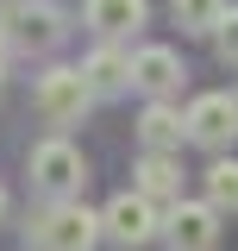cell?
<instances>
[{
	"mask_svg": "<svg viewBox=\"0 0 238 251\" xmlns=\"http://www.w3.org/2000/svg\"><path fill=\"white\" fill-rule=\"evenodd\" d=\"M31 239L44 251H94L100 239H107V220L88 214L82 201H50L44 214L31 220Z\"/></svg>",
	"mask_w": 238,
	"mask_h": 251,
	"instance_id": "obj_1",
	"label": "cell"
},
{
	"mask_svg": "<svg viewBox=\"0 0 238 251\" xmlns=\"http://www.w3.org/2000/svg\"><path fill=\"white\" fill-rule=\"evenodd\" d=\"M0 38L13 50H50L63 38V13L50 0H0Z\"/></svg>",
	"mask_w": 238,
	"mask_h": 251,
	"instance_id": "obj_2",
	"label": "cell"
},
{
	"mask_svg": "<svg viewBox=\"0 0 238 251\" xmlns=\"http://www.w3.org/2000/svg\"><path fill=\"white\" fill-rule=\"evenodd\" d=\"M82 176H88V163H82V151H75L69 138H44V145L31 151V182L44 188L50 201H75Z\"/></svg>",
	"mask_w": 238,
	"mask_h": 251,
	"instance_id": "obj_3",
	"label": "cell"
},
{
	"mask_svg": "<svg viewBox=\"0 0 238 251\" xmlns=\"http://www.w3.org/2000/svg\"><path fill=\"white\" fill-rule=\"evenodd\" d=\"M163 245L169 251H219V207L213 201H176L163 214Z\"/></svg>",
	"mask_w": 238,
	"mask_h": 251,
	"instance_id": "obj_4",
	"label": "cell"
},
{
	"mask_svg": "<svg viewBox=\"0 0 238 251\" xmlns=\"http://www.w3.org/2000/svg\"><path fill=\"white\" fill-rule=\"evenodd\" d=\"M88 100H94V88H88L82 69H50V75L38 82V113L50 126H75L88 113Z\"/></svg>",
	"mask_w": 238,
	"mask_h": 251,
	"instance_id": "obj_5",
	"label": "cell"
},
{
	"mask_svg": "<svg viewBox=\"0 0 238 251\" xmlns=\"http://www.w3.org/2000/svg\"><path fill=\"white\" fill-rule=\"evenodd\" d=\"M188 138L207 145V151L238 145V94H201V100H188Z\"/></svg>",
	"mask_w": 238,
	"mask_h": 251,
	"instance_id": "obj_6",
	"label": "cell"
},
{
	"mask_svg": "<svg viewBox=\"0 0 238 251\" xmlns=\"http://www.w3.org/2000/svg\"><path fill=\"white\" fill-rule=\"evenodd\" d=\"M100 220H107V239H113V245H150V239L163 232V220H157V201H150V195H113Z\"/></svg>",
	"mask_w": 238,
	"mask_h": 251,
	"instance_id": "obj_7",
	"label": "cell"
},
{
	"mask_svg": "<svg viewBox=\"0 0 238 251\" xmlns=\"http://www.w3.org/2000/svg\"><path fill=\"white\" fill-rule=\"evenodd\" d=\"M132 88H144L150 100H169L182 88V57L169 44H144V50H132Z\"/></svg>",
	"mask_w": 238,
	"mask_h": 251,
	"instance_id": "obj_8",
	"label": "cell"
},
{
	"mask_svg": "<svg viewBox=\"0 0 238 251\" xmlns=\"http://www.w3.org/2000/svg\"><path fill=\"white\" fill-rule=\"evenodd\" d=\"M144 0H82V19H88V31H100L107 44L113 38H125V31H138L144 25Z\"/></svg>",
	"mask_w": 238,
	"mask_h": 251,
	"instance_id": "obj_9",
	"label": "cell"
},
{
	"mask_svg": "<svg viewBox=\"0 0 238 251\" xmlns=\"http://www.w3.org/2000/svg\"><path fill=\"white\" fill-rule=\"evenodd\" d=\"M138 138H144V151H176L182 138H188V113L169 107V100H150L144 120H138Z\"/></svg>",
	"mask_w": 238,
	"mask_h": 251,
	"instance_id": "obj_10",
	"label": "cell"
},
{
	"mask_svg": "<svg viewBox=\"0 0 238 251\" xmlns=\"http://www.w3.org/2000/svg\"><path fill=\"white\" fill-rule=\"evenodd\" d=\"M138 195L176 207V201H182V163L169 151H144V163H138Z\"/></svg>",
	"mask_w": 238,
	"mask_h": 251,
	"instance_id": "obj_11",
	"label": "cell"
},
{
	"mask_svg": "<svg viewBox=\"0 0 238 251\" xmlns=\"http://www.w3.org/2000/svg\"><path fill=\"white\" fill-rule=\"evenodd\" d=\"M82 75H88L94 94H125V88H132V57H125L119 44H100V50L82 63Z\"/></svg>",
	"mask_w": 238,
	"mask_h": 251,
	"instance_id": "obj_12",
	"label": "cell"
},
{
	"mask_svg": "<svg viewBox=\"0 0 238 251\" xmlns=\"http://www.w3.org/2000/svg\"><path fill=\"white\" fill-rule=\"evenodd\" d=\"M169 13H176V25L182 31H219V19H226V13H232V6H226V0H169Z\"/></svg>",
	"mask_w": 238,
	"mask_h": 251,
	"instance_id": "obj_13",
	"label": "cell"
},
{
	"mask_svg": "<svg viewBox=\"0 0 238 251\" xmlns=\"http://www.w3.org/2000/svg\"><path fill=\"white\" fill-rule=\"evenodd\" d=\"M201 182H207V201L219 207V214H238V157H219Z\"/></svg>",
	"mask_w": 238,
	"mask_h": 251,
	"instance_id": "obj_14",
	"label": "cell"
},
{
	"mask_svg": "<svg viewBox=\"0 0 238 251\" xmlns=\"http://www.w3.org/2000/svg\"><path fill=\"white\" fill-rule=\"evenodd\" d=\"M213 50H219V63H232V69H238V6L219 19V31H213Z\"/></svg>",
	"mask_w": 238,
	"mask_h": 251,
	"instance_id": "obj_15",
	"label": "cell"
},
{
	"mask_svg": "<svg viewBox=\"0 0 238 251\" xmlns=\"http://www.w3.org/2000/svg\"><path fill=\"white\" fill-rule=\"evenodd\" d=\"M0 214H6V188H0Z\"/></svg>",
	"mask_w": 238,
	"mask_h": 251,
	"instance_id": "obj_16",
	"label": "cell"
},
{
	"mask_svg": "<svg viewBox=\"0 0 238 251\" xmlns=\"http://www.w3.org/2000/svg\"><path fill=\"white\" fill-rule=\"evenodd\" d=\"M0 88H6V69H0Z\"/></svg>",
	"mask_w": 238,
	"mask_h": 251,
	"instance_id": "obj_17",
	"label": "cell"
}]
</instances>
